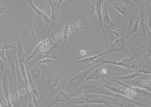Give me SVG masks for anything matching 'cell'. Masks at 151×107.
<instances>
[{
  "instance_id": "bcb514c9",
  "label": "cell",
  "mask_w": 151,
  "mask_h": 107,
  "mask_svg": "<svg viewBox=\"0 0 151 107\" xmlns=\"http://www.w3.org/2000/svg\"><path fill=\"white\" fill-rule=\"evenodd\" d=\"M67 1L68 2L69 1L68 0H59L58 3L60 5H61V4L63 1Z\"/></svg>"
},
{
  "instance_id": "d6986e66",
  "label": "cell",
  "mask_w": 151,
  "mask_h": 107,
  "mask_svg": "<svg viewBox=\"0 0 151 107\" xmlns=\"http://www.w3.org/2000/svg\"><path fill=\"white\" fill-rule=\"evenodd\" d=\"M29 4L32 8L35 11L38 16L37 20L42 21L48 28L51 25L52 21L44 11L37 8L34 4L33 0H25Z\"/></svg>"
},
{
  "instance_id": "ab89813d",
  "label": "cell",
  "mask_w": 151,
  "mask_h": 107,
  "mask_svg": "<svg viewBox=\"0 0 151 107\" xmlns=\"http://www.w3.org/2000/svg\"><path fill=\"white\" fill-rule=\"evenodd\" d=\"M148 14V24L149 29L151 28V5L149 4L147 6V9Z\"/></svg>"
},
{
  "instance_id": "cb8c5ba5",
  "label": "cell",
  "mask_w": 151,
  "mask_h": 107,
  "mask_svg": "<svg viewBox=\"0 0 151 107\" xmlns=\"http://www.w3.org/2000/svg\"><path fill=\"white\" fill-rule=\"evenodd\" d=\"M144 74L139 73V71L135 72L134 73L127 74L117 77H115L110 76L107 78V80L109 78H112L122 81L125 82L126 84L129 82L130 81L138 76L142 75Z\"/></svg>"
},
{
  "instance_id": "2e32d148",
  "label": "cell",
  "mask_w": 151,
  "mask_h": 107,
  "mask_svg": "<svg viewBox=\"0 0 151 107\" xmlns=\"http://www.w3.org/2000/svg\"><path fill=\"white\" fill-rule=\"evenodd\" d=\"M2 43L1 49L4 50H8L13 49L16 50L17 39L15 36L12 35L11 32H9L4 36L0 38Z\"/></svg>"
},
{
  "instance_id": "5bb4252c",
  "label": "cell",
  "mask_w": 151,
  "mask_h": 107,
  "mask_svg": "<svg viewBox=\"0 0 151 107\" xmlns=\"http://www.w3.org/2000/svg\"><path fill=\"white\" fill-rule=\"evenodd\" d=\"M46 52L40 50L37 46L31 55L26 58L25 63L27 67L30 68L37 63L42 59Z\"/></svg>"
},
{
  "instance_id": "4dcf8cb0",
  "label": "cell",
  "mask_w": 151,
  "mask_h": 107,
  "mask_svg": "<svg viewBox=\"0 0 151 107\" xmlns=\"http://www.w3.org/2000/svg\"><path fill=\"white\" fill-rule=\"evenodd\" d=\"M37 46L41 51H46L50 48L51 44L48 38H43L38 42Z\"/></svg>"
},
{
  "instance_id": "d6a6232c",
  "label": "cell",
  "mask_w": 151,
  "mask_h": 107,
  "mask_svg": "<svg viewBox=\"0 0 151 107\" xmlns=\"http://www.w3.org/2000/svg\"><path fill=\"white\" fill-rule=\"evenodd\" d=\"M32 96L33 102L35 107H46L43 98H39L33 93L30 91Z\"/></svg>"
},
{
  "instance_id": "e0dca14e",
  "label": "cell",
  "mask_w": 151,
  "mask_h": 107,
  "mask_svg": "<svg viewBox=\"0 0 151 107\" xmlns=\"http://www.w3.org/2000/svg\"><path fill=\"white\" fill-rule=\"evenodd\" d=\"M100 66L95 68L89 73L85 81L90 80L96 81L101 80L104 81L106 79L109 75L106 74V70Z\"/></svg>"
},
{
  "instance_id": "603a6c76",
  "label": "cell",
  "mask_w": 151,
  "mask_h": 107,
  "mask_svg": "<svg viewBox=\"0 0 151 107\" xmlns=\"http://www.w3.org/2000/svg\"><path fill=\"white\" fill-rule=\"evenodd\" d=\"M49 2L51 10V14L50 18L52 21L59 22V12L60 5L58 2H53L50 0H47Z\"/></svg>"
},
{
  "instance_id": "f35d334b",
  "label": "cell",
  "mask_w": 151,
  "mask_h": 107,
  "mask_svg": "<svg viewBox=\"0 0 151 107\" xmlns=\"http://www.w3.org/2000/svg\"><path fill=\"white\" fill-rule=\"evenodd\" d=\"M139 15L136 21L134 22L132 29L131 37L138 31L139 29Z\"/></svg>"
},
{
  "instance_id": "7dc6e473",
  "label": "cell",
  "mask_w": 151,
  "mask_h": 107,
  "mask_svg": "<svg viewBox=\"0 0 151 107\" xmlns=\"http://www.w3.org/2000/svg\"><path fill=\"white\" fill-rule=\"evenodd\" d=\"M86 53V51L84 50H82L80 52L81 54L82 55H84Z\"/></svg>"
},
{
  "instance_id": "ac0fdd59",
  "label": "cell",
  "mask_w": 151,
  "mask_h": 107,
  "mask_svg": "<svg viewBox=\"0 0 151 107\" xmlns=\"http://www.w3.org/2000/svg\"><path fill=\"white\" fill-rule=\"evenodd\" d=\"M73 95V94L71 93L59 89L54 100L47 107H52L54 105L59 103H68L72 98Z\"/></svg>"
},
{
  "instance_id": "c3c4849f",
  "label": "cell",
  "mask_w": 151,
  "mask_h": 107,
  "mask_svg": "<svg viewBox=\"0 0 151 107\" xmlns=\"http://www.w3.org/2000/svg\"><path fill=\"white\" fill-rule=\"evenodd\" d=\"M59 0H53V2H58Z\"/></svg>"
},
{
  "instance_id": "ee69618b",
  "label": "cell",
  "mask_w": 151,
  "mask_h": 107,
  "mask_svg": "<svg viewBox=\"0 0 151 107\" xmlns=\"http://www.w3.org/2000/svg\"><path fill=\"white\" fill-rule=\"evenodd\" d=\"M35 16V14H32V18H31V25H30V29H31V34L34 37H36V35L34 32V31L33 30V19L34 18Z\"/></svg>"
},
{
  "instance_id": "6da1fadb",
  "label": "cell",
  "mask_w": 151,
  "mask_h": 107,
  "mask_svg": "<svg viewBox=\"0 0 151 107\" xmlns=\"http://www.w3.org/2000/svg\"><path fill=\"white\" fill-rule=\"evenodd\" d=\"M54 36L56 40L53 41L51 37L53 42L42 59L46 58L53 59L60 62L68 70L73 71L75 67L71 62H74L75 60L70 57L69 53L70 47L76 40V36L73 35H70L67 41L63 46L64 39L62 34L57 33Z\"/></svg>"
},
{
  "instance_id": "f907efd6",
  "label": "cell",
  "mask_w": 151,
  "mask_h": 107,
  "mask_svg": "<svg viewBox=\"0 0 151 107\" xmlns=\"http://www.w3.org/2000/svg\"><path fill=\"white\" fill-rule=\"evenodd\" d=\"M89 0H85V2H86V1H89ZM95 0H93V2H94L95 1Z\"/></svg>"
},
{
  "instance_id": "52a82bcc",
  "label": "cell",
  "mask_w": 151,
  "mask_h": 107,
  "mask_svg": "<svg viewBox=\"0 0 151 107\" xmlns=\"http://www.w3.org/2000/svg\"><path fill=\"white\" fill-rule=\"evenodd\" d=\"M109 3L104 2L102 6V12L103 15L102 26L104 37L107 33L115 30L117 25V24L112 21L110 19L107 8Z\"/></svg>"
},
{
  "instance_id": "f1b7e54d",
  "label": "cell",
  "mask_w": 151,
  "mask_h": 107,
  "mask_svg": "<svg viewBox=\"0 0 151 107\" xmlns=\"http://www.w3.org/2000/svg\"><path fill=\"white\" fill-rule=\"evenodd\" d=\"M26 73L29 81V86L30 91H32L38 98L41 99L37 90L36 83L34 81L27 71Z\"/></svg>"
},
{
  "instance_id": "83f0119b",
  "label": "cell",
  "mask_w": 151,
  "mask_h": 107,
  "mask_svg": "<svg viewBox=\"0 0 151 107\" xmlns=\"http://www.w3.org/2000/svg\"><path fill=\"white\" fill-rule=\"evenodd\" d=\"M17 60L19 63V69L21 76L27 86L29 88V81L26 73L25 64L24 63L19 60L18 59H17Z\"/></svg>"
},
{
  "instance_id": "4316f807",
  "label": "cell",
  "mask_w": 151,
  "mask_h": 107,
  "mask_svg": "<svg viewBox=\"0 0 151 107\" xmlns=\"http://www.w3.org/2000/svg\"><path fill=\"white\" fill-rule=\"evenodd\" d=\"M38 63H44L47 65L52 67L54 68H57L60 66V62L53 59L49 58H46L43 59L42 61H40Z\"/></svg>"
},
{
  "instance_id": "5b68a950",
  "label": "cell",
  "mask_w": 151,
  "mask_h": 107,
  "mask_svg": "<svg viewBox=\"0 0 151 107\" xmlns=\"http://www.w3.org/2000/svg\"><path fill=\"white\" fill-rule=\"evenodd\" d=\"M72 106H92L101 104L106 107H115L114 105L121 107H131L129 105L122 104L116 102H113L101 98L98 94L91 93L74 94L69 102Z\"/></svg>"
},
{
  "instance_id": "60d3db41",
  "label": "cell",
  "mask_w": 151,
  "mask_h": 107,
  "mask_svg": "<svg viewBox=\"0 0 151 107\" xmlns=\"http://www.w3.org/2000/svg\"><path fill=\"white\" fill-rule=\"evenodd\" d=\"M0 58L4 62L6 66L7 67L5 50L2 49H0Z\"/></svg>"
},
{
  "instance_id": "30bf717a",
  "label": "cell",
  "mask_w": 151,
  "mask_h": 107,
  "mask_svg": "<svg viewBox=\"0 0 151 107\" xmlns=\"http://www.w3.org/2000/svg\"><path fill=\"white\" fill-rule=\"evenodd\" d=\"M150 75V74H144L138 76L126 84L135 87L146 89L151 92V83L149 80Z\"/></svg>"
},
{
  "instance_id": "f546056e",
  "label": "cell",
  "mask_w": 151,
  "mask_h": 107,
  "mask_svg": "<svg viewBox=\"0 0 151 107\" xmlns=\"http://www.w3.org/2000/svg\"><path fill=\"white\" fill-rule=\"evenodd\" d=\"M136 95V91L135 87L127 84L124 91V96L126 98L131 99L134 98Z\"/></svg>"
},
{
  "instance_id": "4fadbf2b",
  "label": "cell",
  "mask_w": 151,
  "mask_h": 107,
  "mask_svg": "<svg viewBox=\"0 0 151 107\" xmlns=\"http://www.w3.org/2000/svg\"><path fill=\"white\" fill-rule=\"evenodd\" d=\"M24 64L26 71L36 83L42 79V75L45 66H42L40 64L37 63L30 68H28L27 63H25Z\"/></svg>"
},
{
  "instance_id": "d4e9b609",
  "label": "cell",
  "mask_w": 151,
  "mask_h": 107,
  "mask_svg": "<svg viewBox=\"0 0 151 107\" xmlns=\"http://www.w3.org/2000/svg\"><path fill=\"white\" fill-rule=\"evenodd\" d=\"M146 43V46L145 51V61L148 57H150L151 60V31L149 29L147 31V39Z\"/></svg>"
},
{
  "instance_id": "f6af8a7d",
  "label": "cell",
  "mask_w": 151,
  "mask_h": 107,
  "mask_svg": "<svg viewBox=\"0 0 151 107\" xmlns=\"http://www.w3.org/2000/svg\"><path fill=\"white\" fill-rule=\"evenodd\" d=\"M15 0H11V1L9 3V4L6 6V7L7 8L8 7H9ZM9 1V0H7L5 3H4L2 5V6H4L5 4Z\"/></svg>"
},
{
  "instance_id": "8fae6325",
  "label": "cell",
  "mask_w": 151,
  "mask_h": 107,
  "mask_svg": "<svg viewBox=\"0 0 151 107\" xmlns=\"http://www.w3.org/2000/svg\"><path fill=\"white\" fill-rule=\"evenodd\" d=\"M9 71L8 68L4 71L0 72L1 83L3 96L7 102L8 107H12L10 100V86L9 83L8 73Z\"/></svg>"
},
{
  "instance_id": "db71d44e",
  "label": "cell",
  "mask_w": 151,
  "mask_h": 107,
  "mask_svg": "<svg viewBox=\"0 0 151 107\" xmlns=\"http://www.w3.org/2000/svg\"><path fill=\"white\" fill-rule=\"evenodd\" d=\"M150 30L151 31V29H150Z\"/></svg>"
},
{
  "instance_id": "484cf974",
  "label": "cell",
  "mask_w": 151,
  "mask_h": 107,
  "mask_svg": "<svg viewBox=\"0 0 151 107\" xmlns=\"http://www.w3.org/2000/svg\"><path fill=\"white\" fill-rule=\"evenodd\" d=\"M136 91V95L142 98L151 100V92L145 89H141L135 87Z\"/></svg>"
},
{
  "instance_id": "ffe728a7",
  "label": "cell",
  "mask_w": 151,
  "mask_h": 107,
  "mask_svg": "<svg viewBox=\"0 0 151 107\" xmlns=\"http://www.w3.org/2000/svg\"><path fill=\"white\" fill-rule=\"evenodd\" d=\"M5 51L7 67L12 71L14 81L17 83L16 73V59L17 58L12 53L11 49L5 50Z\"/></svg>"
},
{
  "instance_id": "f5cc1de1",
  "label": "cell",
  "mask_w": 151,
  "mask_h": 107,
  "mask_svg": "<svg viewBox=\"0 0 151 107\" xmlns=\"http://www.w3.org/2000/svg\"><path fill=\"white\" fill-rule=\"evenodd\" d=\"M33 0L34 1H37V0Z\"/></svg>"
},
{
  "instance_id": "74e56055",
  "label": "cell",
  "mask_w": 151,
  "mask_h": 107,
  "mask_svg": "<svg viewBox=\"0 0 151 107\" xmlns=\"http://www.w3.org/2000/svg\"><path fill=\"white\" fill-rule=\"evenodd\" d=\"M129 8L130 13H131V9H134L136 7V5L131 0H120Z\"/></svg>"
},
{
  "instance_id": "836d02e7",
  "label": "cell",
  "mask_w": 151,
  "mask_h": 107,
  "mask_svg": "<svg viewBox=\"0 0 151 107\" xmlns=\"http://www.w3.org/2000/svg\"><path fill=\"white\" fill-rule=\"evenodd\" d=\"M72 32L70 29L68 22L65 24L62 31L61 34L64 38V41L63 44V46L67 41L69 36Z\"/></svg>"
},
{
  "instance_id": "e575fe53",
  "label": "cell",
  "mask_w": 151,
  "mask_h": 107,
  "mask_svg": "<svg viewBox=\"0 0 151 107\" xmlns=\"http://www.w3.org/2000/svg\"><path fill=\"white\" fill-rule=\"evenodd\" d=\"M130 18L128 24L125 27L126 29H127V32L125 36L126 40H127L129 38L131 37V31L134 22V14H132L131 13H130Z\"/></svg>"
},
{
  "instance_id": "7c38bea8",
  "label": "cell",
  "mask_w": 151,
  "mask_h": 107,
  "mask_svg": "<svg viewBox=\"0 0 151 107\" xmlns=\"http://www.w3.org/2000/svg\"><path fill=\"white\" fill-rule=\"evenodd\" d=\"M104 0H96L92 6V11L91 14V16L92 17L93 14L95 11L97 15L98 19V23L97 26V30L98 35L96 39H99L100 35L102 33V6L104 3Z\"/></svg>"
},
{
  "instance_id": "3957f363",
  "label": "cell",
  "mask_w": 151,
  "mask_h": 107,
  "mask_svg": "<svg viewBox=\"0 0 151 107\" xmlns=\"http://www.w3.org/2000/svg\"><path fill=\"white\" fill-rule=\"evenodd\" d=\"M144 46L142 45L137 48L131 47L132 55L129 57H123L119 61L106 60L104 56L94 61L95 63L111 64L126 68L134 72L138 71L144 63Z\"/></svg>"
},
{
  "instance_id": "9c48e42d",
  "label": "cell",
  "mask_w": 151,
  "mask_h": 107,
  "mask_svg": "<svg viewBox=\"0 0 151 107\" xmlns=\"http://www.w3.org/2000/svg\"><path fill=\"white\" fill-rule=\"evenodd\" d=\"M139 16L140 39L143 37L146 42L147 39V31L149 29L148 24V14L146 8L144 6L140 7Z\"/></svg>"
},
{
  "instance_id": "8d00e7d4",
  "label": "cell",
  "mask_w": 151,
  "mask_h": 107,
  "mask_svg": "<svg viewBox=\"0 0 151 107\" xmlns=\"http://www.w3.org/2000/svg\"><path fill=\"white\" fill-rule=\"evenodd\" d=\"M139 7L144 6L147 9L149 4H151V0H131Z\"/></svg>"
},
{
  "instance_id": "44dd1931",
  "label": "cell",
  "mask_w": 151,
  "mask_h": 107,
  "mask_svg": "<svg viewBox=\"0 0 151 107\" xmlns=\"http://www.w3.org/2000/svg\"><path fill=\"white\" fill-rule=\"evenodd\" d=\"M123 27L122 30L116 28L114 30L107 33L104 37L105 41L109 42L110 44L119 38L125 33L126 29L125 26V18L123 17Z\"/></svg>"
},
{
  "instance_id": "11a10c76",
  "label": "cell",
  "mask_w": 151,
  "mask_h": 107,
  "mask_svg": "<svg viewBox=\"0 0 151 107\" xmlns=\"http://www.w3.org/2000/svg\"></svg>"
},
{
  "instance_id": "1f68e13d",
  "label": "cell",
  "mask_w": 151,
  "mask_h": 107,
  "mask_svg": "<svg viewBox=\"0 0 151 107\" xmlns=\"http://www.w3.org/2000/svg\"><path fill=\"white\" fill-rule=\"evenodd\" d=\"M147 58L148 59L146 63H144L138 71L139 73L151 74V60L150 57Z\"/></svg>"
},
{
  "instance_id": "681fc988",
  "label": "cell",
  "mask_w": 151,
  "mask_h": 107,
  "mask_svg": "<svg viewBox=\"0 0 151 107\" xmlns=\"http://www.w3.org/2000/svg\"><path fill=\"white\" fill-rule=\"evenodd\" d=\"M149 80L150 83H151V76H150L149 77Z\"/></svg>"
},
{
  "instance_id": "816d5d0a",
  "label": "cell",
  "mask_w": 151,
  "mask_h": 107,
  "mask_svg": "<svg viewBox=\"0 0 151 107\" xmlns=\"http://www.w3.org/2000/svg\"><path fill=\"white\" fill-rule=\"evenodd\" d=\"M3 0H0V2L1 3V1H2Z\"/></svg>"
},
{
  "instance_id": "7a4b0ae2",
  "label": "cell",
  "mask_w": 151,
  "mask_h": 107,
  "mask_svg": "<svg viewBox=\"0 0 151 107\" xmlns=\"http://www.w3.org/2000/svg\"><path fill=\"white\" fill-rule=\"evenodd\" d=\"M68 72L67 69H63L60 66L54 68L45 65L42 78L46 86L47 96L45 101L46 107L53 101L58 90H60L63 78Z\"/></svg>"
},
{
  "instance_id": "8992f818",
  "label": "cell",
  "mask_w": 151,
  "mask_h": 107,
  "mask_svg": "<svg viewBox=\"0 0 151 107\" xmlns=\"http://www.w3.org/2000/svg\"><path fill=\"white\" fill-rule=\"evenodd\" d=\"M104 64L97 63L85 71H74L68 78L63 80L60 90L70 93L73 92L85 81L88 75L92 70Z\"/></svg>"
},
{
  "instance_id": "9a60e30c",
  "label": "cell",
  "mask_w": 151,
  "mask_h": 107,
  "mask_svg": "<svg viewBox=\"0 0 151 107\" xmlns=\"http://www.w3.org/2000/svg\"><path fill=\"white\" fill-rule=\"evenodd\" d=\"M109 51V49L100 54L96 55L86 57L82 59L76 61L74 62L76 66L81 71L86 70L89 68L88 67L94 60L99 57L104 55L105 54Z\"/></svg>"
},
{
  "instance_id": "7bdbcfd3",
  "label": "cell",
  "mask_w": 151,
  "mask_h": 107,
  "mask_svg": "<svg viewBox=\"0 0 151 107\" xmlns=\"http://www.w3.org/2000/svg\"><path fill=\"white\" fill-rule=\"evenodd\" d=\"M8 68V67L6 66L3 61L0 58V72L4 71Z\"/></svg>"
},
{
  "instance_id": "d590c367",
  "label": "cell",
  "mask_w": 151,
  "mask_h": 107,
  "mask_svg": "<svg viewBox=\"0 0 151 107\" xmlns=\"http://www.w3.org/2000/svg\"><path fill=\"white\" fill-rule=\"evenodd\" d=\"M113 6L115 9L121 14L123 17L126 16H127V9L128 8L125 4H122Z\"/></svg>"
},
{
  "instance_id": "7402d4cb",
  "label": "cell",
  "mask_w": 151,
  "mask_h": 107,
  "mask_svg": "<svg viewBox=\"0 0 151 107\" xmlns=\"http://www.w3.org/2000/svg\"><path fill=\"white\" fill-rule=\"evenodd\" d=\"M14 32L17 39L16 51L18 59L24 63L26 62V58L28 56L24 52L22 40L18 32L15 30Z\"/></svg>"
},
{
  "instance_id": "277c9868",
  "label": "cell",
  "mask_w": 151,
  "mask_h": 107,
  "mask_svg": "<svg viewBox=\"0 0 151 107\" xmlns=\"http://www.w3.org/2000/svg\"><path fill=\"white\" fill-rule=\"evenodd\" d=\"M71 93L74 94L91 93L105 95L121 99L131 107L135 106L131 103H134L138 106L142 104L141 103L131 100L123 95L110 91L104 86L103 83H99L96 80H90L84 82L78 88Z\"/></svg>"
},
{
  "instance_id": "ba28073f",
  "label": "cell",
  "mask_w": 151,
  "mask_h": 107,
  "mask_svg": "<svg viewBox=\"0 0 151 107\" xmlns=\"http://www.w3.org/2000/svg\"><path fill=\"white\" fill-rule=\"evenodd\" d=\"M125 40L124 33L119 38L110 44L111 46L108 49L109 51L103 56L106 57L109 54L119 52L126 54L129 57L130 56L132 55V53L126 46Z\"/></svg>"
},
{
  "instance_id": "b9f144b4",
  "label": "cell",
  "mask_w": 151,
  "mask_h": 107,
  "mask_svg": "<svg viewBox=\"0 0 151 107\" xmlns=\"http://www.w3.org/2000/svg\"><path fill=\"white\" fill-rule=\"evenodd\" d=\"M6 6H0V15L5 13H6L10 12L11 11L7 9Z\"/></svg>"
}]
</instances>
